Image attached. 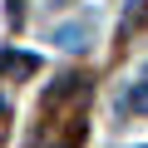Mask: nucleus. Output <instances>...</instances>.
I'll return each instance as SVG.
<instances>
[{
	"mask_svg": "<svg viewBox=\"0 0 148 148\" xmlns=\"http://www.w3.org/2000/svg\"><path fill=\"white\" fill-rule=\"evenodd\" d=\"M89 35H94V25H89V20H69V25H59L49 40H54L59 49H69V54H79V49H89Z\"/></svg>",
	"mask_w": 148,
	"mask_h": 148,
	"instance_id": "nucleus-1",
	"label": "nucleus"
},
{
	"mask_svg": "<svg viewBox=\"0 0 148 148\" xmlns=\"http://www.w3.org/2000/svg\"><path fill=\"white\" fill-rule=\"evenodd\" d=\"M0 69H5V74H35V69H40V59H35V54H15V49H10L5 59H0Z\"/></svg>",
	"mask_w": 148,
	"mask_h": 148,
	"instance_id": "nucleus-2",
	"label": "nucleus"
},
{
	"mask_svg": "<svg viewBox=\"0 0 148 148\" xmlns=\"http://www.w3.org/2000/svg\"><path fill=\"white\" fill-rule=\"evenodd\" d=\"M123 109L148 114V79H138V84H128V89H123Z\"/></svg>",
	"mask_w": 148,
	"mask_h": 148,
	"instance_id": "nucleus-3",
	"label": "nucleus"
},
{
	"mask_svg": "<svg viewBox=\"0 0 148 148\" xmlns=\"http://www.w3.org/2000/svg\"><path fill=\"white\" fill-rule=\"evenodd\" d=\"M0 114H5V99H0Z\"/></svg>",
	"mask_w": 148,
	"mask_h": 148,
	"instance_id": "nucleus-4",
	"label": "nucleus"
},
{
	"mask_svg": "<svg viewBox=\"0 0 148 148\" xmlns=\"http://www.w3.org/2000/svg\"><path fill=\"white\" fill-rule=\"evenodd\" d=\"M143 74H148V69H143Z\"/></svg>",
	"mask_w": 148,
	"mask_h": 148,
	"instance_id": "nucleus-5",
	"label": "nucleus"
}]
</instances>
